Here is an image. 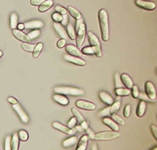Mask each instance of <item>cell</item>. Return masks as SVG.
<instances>
[{
  "label": "cell",
  "mask_w": 157,
  "mask_h": 150,
  "mask_svg": "<svg viewBox=\"0 0 157 150\" xmlns=\"http://www.w3.org/2000/svg\"><path fill=\"white\" fill-rule=\"evenodd\" d=\"M98 19L102 39L104 42H107L109 39V18L108 14L104 9L99 10Z\"/></svg>",
  "instance_id": "6da1fadb"
},
{
  "label": "cell",
  "mask_w": 157,
  "mask_h": 150,
  "mask_svg": "<svg viewBox=\"0 0 157 150\" xmlns=\"http://www.w3.org/2000/svg\"><path fill=\"white\" fill-rule=\"evenodd\" d=\"M54 92L57 94L71 96H81L84 94L82 89L70 86H58L55 87Z\"/></svg>",
  "instance_id": "7a4b0ae2"
},
{
  "label": "cell",
  "mask_w": 157,
  "mask_h": 150,
  "mask_svg": "<svg viewBox=\"0 0 157 150\" xmlns=\"http://www.w3.org/2000/svg\"><path fill=\"white\" fill-rule=\"evenodd\" d=\"M120 133L114 131H104L94 133L91 140L97 141H109L114 140L120 136Z\"/></svg>",
  "instance_id": "3957f363"
},
{
  "label": "cell",
  "mask_w": 157,
  "mask_h": 150,
  "mask_svg": "<svg viewBox=\"0 0 157 150\" xmlns=\"http://www.w3.org/2000/svg\"><path fill=\"white\" fill-rule=\"evenodd\" d=\"M88 38L90 46L93 48L94 50V55L97 57H101L102 56L101 48L99 38L91 31L88 33Z\"/></svg>",
  "instance_id": "277c9868"
},
{
  "label": "cell",
  "mask_w": 157,
  "mask_h": 150,
  "mask_svg": "<svg viewBox=\"0 0 157 150\" xmlns=\"http://www.w3.org/2000/svg\"><path fill=\"white\" fill-rule=\"evenodd\" d=\"M76 33V45L78 48H80L84 43L86 37V27L84 22L81 25Z\"/></svg>",
  "instance_id": "5b68a950"
},
{
  "label": "cell",
  "mask_w": 157,
  "mask_h": 150,
  "mask_svg": "<svg viewBox=\"0 0 157 150\" xmlns=\"http://www.w3.org/2000/svg\"><path fill=\"white\" fill-rule=\"evenodd\" d=\"M145 94L150 100L155 101L156 98V88L153 84L150 81L146 82L145 85Z\"/></svg>",
  "instance_id": "8992f818"
},
{
  "label": "cell",
  "mask_w": 157,
  "mask_h": 150,
  "mask_svg": "<svg viewBox=\"0 0 157 150\" xmlns=\"http://www.w3.org/2000/svg\"><path fill=\"white\" fill-rule=\"evenodd\" d=\"M75 105L78 108L89 111L94 110L96 108V106L94 103L83 100H78L76 101Z\"/></svg>",
  "instance_id": "52a82bcc"
},
{
  "label": "cell",
  "mask_w": 157,
  "mask_h": 150,
  "mask_svg": "<svg viewBox=\"0 0 157 150\" xmlns=\"http://www.w3.org/2000/svg\"><path fill=\"white\" fill-rule=\"evenodd\" d=\"M135 3L138 7L147 10H153L156 8V4L152 2L145 0H136Z\"/></svg>",
  "instance_id": "ba28073f"
},
{
  "label": "cell",
  "mask_w": 157,
  "mask_h": 150,
  "mask_svg": "<svg viewBox=\"0 0 157 150\" xmlns=\"http://www.w3.org/2000/svg\"><path fill=\"white\" fill-rule=\"evenodd\" d=\"M53 126L55 128L65 134L69 135H73L76 133L74 129L70 128L65 125L58 121H55L53 123Z\"/></svg>",
  "instance_id": "9c48e42d"
},
{
  "label": "cell",
  "mask_w": 157,
  "mask_h": 150,
  "mask_svg": "<svg viewBox=\"0 0 157 150\" xmlns=\"http://www.w3.org/2000/svg\"><path fill=\"white\" fill-rule=\"evenodd\" d=\"M12 107L16 111L23 122L25 123H27L29 122V118L28 115L19 104L13 105Z\"/></svg>",
  "instance_id": "30bf717a"
},
{
  "label": "cell",
  "mask_w": 157,
  "mask_h": 150,
  "mask_svg": "<svg viewBox=\"0 0 157 150\" xmlns=\"http://www.w3.org/2000/svg\"><path fill=\"white\" fill-rule=\"evenodd\" d=\"M64 58L65 60L67 61L68 62L78 66H84L86 65V61L79 57H74L68 54V55H65Z\"/></svg>",
  "instance_id": "8fae6325"
},
{
  "label": "cell",
  "mask_w": 157,
  "mask_h": 150,
  "mask_svg": "<svg viewBox=\"0 0 157 150\" xmlns=\"http://www.w3.org/2000/svg\"><path fill=\"white\" fill-rule=\"evenodd\" d=\"M25 28L26 29H38L44 26V23L40 20H33L26 22L24 24Z\"/></svg>",
  "instance_id": "7c38bea8"
},
{
  "label": "cell",
  "mask_w": 157,
  "mask_h": 150,
  "mask_svg": "<svg viewBox=\"0 0 157 150\" xmlns=\"http://www.w3.org/2000/svg\"><path fill=\"white\" fill-rule=\"evenodd\" d=\"M99 97L102 102L108 105H111L114 102L113 98L111 95L105 91H101L99 93Z\"/></svg>",
  "instance_id": "4fadbf2b"
},
{
  "label": "cell",
  "mask_w": 157,
  "mask_h": 150,
  "mask_svg": "<svg viewBox=\"0 0 157 150\" xmlns=\"http://www.w3.org/2000/svg\"><path fill=\"white\" fill-rule=\"evenodd\" d=\"M13 34L18 40L24 43H30L31 40L25 33L17 29H13L12 31Z\"/></svg>",
  "instance_id": "5bb4252c"
},
{
  "label": "cell",
  "mask_w": 157,
  "mask_h": 150,
  "mask_svg": "<svg viewBox=\"0 0 157 150\" xmlns=\"http://www.w3.org/2000/svg\"><path fill=\"white\" fill-rule=\"evenodd\" d=\"M89 137L86 134L82 135L77 144L76 150H86L88 146Z\"/></svg>",
  "instance_id": "9a60e30c"
},
{
  "label": "cell",
  "mask_w": 157,
  "mask_h": 150,
  "mask_svg": "<svg viewBox=\"0 0 157 150\" xmlns=\"http://www.w3.org/2000/svg\"><path fill=\"white\" fill-rule=\"evenodd\" d=\"M102 121L105 125L108 126L112 130L114 131H118L119 130V127L118 124L109 117L103 118Z\"/></svg>",
  "instance_id": "2e32d148"
},
{
  "label": "cell",
  "mask_w": 157,
  "mask_h": 150,
  "mask_svg": "<svg viewBox=\"0 0 157 150\" xmlns=\"http://www.w3.org/2000/svg\"><path fill=\"white\" fill-rule=\"evenodd\" d=\"M66 51L68 55L74 57H81L82 56V53L77 47L74 45H68L66 46Z\"/></svg>",
  "instance_id": "e0dca14e"
},
{
  "label": "cell",
  "mask_w": 157,
  "mask_h": 150,
  "mask_svg": "<svg viewBox=\"0 0 157 150\" xmlns=\"http://www.w3.org/2000/svg\"><path fill=\"white\" fill-rule=\"evenodd\" d=\"M120 78L122 83L126 88L128 89L132 88L134 85L133 81L128 74L125 73H122L120 75Z\"/></svg>",
  "instance_id": "ac0fdd59"
},
{
  "label": "cell",
  "mask_w": 157,
  "mask_h": 150,
  "mask_svg": "<svg viewBox=\"0 0 157 150\" xmlns=\"http://www.w3.org/2000/svg\"><path fill=\"white\" fill-rule=\"evenodd\" d=\"M54 27L58 34L61 38L65 39L67 38V31L65 30V28L61 24L55 22L54 24Z\"/></svg>",
  "instance_id": "d6986e66"
},
{
  "label": "cell",
  "mask_w": 157,
  "mask_h": 150,
  "mask_svg": "<svg viewBox=\"0 0 157 150\" xmlns=\"http://www.w3.org/2000/svg\"><path fill=\"white\" fill-rule=\"evenodd\" d=\"M77 141H78V137L75 135H72L64 140L62 143V145L64 148H70L75 145Z\"/></svg>",
  "instance_id": "ffe728a7"
},
{
  "label": "cell",
  "mask_w": 157,
  "mask_h": 150,
  "mask_svg": "<svg viewBox=\"0 0 157 150\" xmlns=\"http://www.w3.org/2000/svg\"><path fill=\"white\" fill-rule=\"evenodd\" d=\"M53 99L59 105L67 106L69 104V99L65 96L59 94H57L53 96Z\"/></svg>",
  "instance_id": "44dd1931"
},
{
  "label": "cell",
  "mask_w": 157,
  "mask_h": 150,
  "mask_svg": "<svg viewBox=\"0 0 157 150\" xmlns=\"http://www.w3.org/2000/svg\"><path fill=\"white\" fill-rule=\"evenodd\" d=\"M146 103L144 101H140L137 107L136 111V116L139 117H142L143 116L145 112H146Z\"/></svg>",
  "instance_id": "7402d4cb"
},
{
  "label": "cell",
  "mask_w": 157,
  "mask_h": 150,
  "mask_svg": "<svg viewBox=\"0 0 157 150\" xmlns=\"http://www.w3.org/2000/svg\"><path fill=\"white\" fill-rule=\"evenodd\" d=\"M53 5L54 2L52 0H46L38 7V11L41 13L45 12L51 9Z\"/></svg>",
  "instance_id": "603a6c76"
},
{
  "label": "cell",
  "mask_w": 157,
  "mask_h": 150,
  "mask_svg": "<svg viewBox=\"0 0 157 150\" xmlns=\"http://www.w3.org/2000/svg\"><path fill=\"white\" fill-rule=\"evenodd\" d=\"M67 11L71 17L76 20H79L82 18V14L76 8L69 6L67 7Z\"/></svg>",
  "instance_id": "cb8c5ba5"
},
{
  "label": "cell",
  "mask_w": 157,
  "mask_h": 150,
  "mask_svg": "<svg viewBox=\"0 0 157 150\" xmlns=\"http://www.w3.org/2000/svg\"><path fill=\"white\" fill-rule=\"evenodd\" d=\"M67 26V33L68 36L71 40H75L76 37V33L75 28L73 27L71 23L68 24Z\"/></svg>",
  "instance_id": "d4e9b609"
},
{
  "label": "cell",
  "mask_w": 157,
  "mask_h": 150,
  "mask_svg": "<svg viewBox=\"0 0 157 150\" xmlns=\"http://www.w3.org/2000/svg\"><path fill=\"white\" fill-rule=\"evenodd\" d=\"M19 144H20V139L18 134L15 132L11 138V150H18Z\"/></svg>",
  "instance_id": "484cf974"
},
{
  "label": "cell",
  "mask_w": 157,
  "mask_h": 150,
  "mask_svg": "<svg viewBox=\"0 0 157 150\" xmlns=\"http://www.w3.org/2000/svg\"><path fill=\"white\" fill-rule=\"evenodd\" d=\"M115 92L116 95L119 97L127 96L131 94V91L130 89L124 88V87L116 88Z\"/></svg>",
  "instance_id": "4316f807"
},
{
  "label": "cell",
  "mask_w": 157,
  "mask_h": 150,
  "mask_svg": "<svg viewBox=\"0 0 157 150\" xmlns=\"http://www.w3.org/2000/svg\"><path fill=\"white\" fill-rule=\"evenodd\" d=\"M18 17L16 13L12 14L10 18V27L13 30L15 29L18 26Z\"/></svg>",
  "instance_id": "83f0119b"
},
{
  "label": "cell",
  "mask_w": 157,
  "mask_h": 150,
  "mask_svg": "<svg viewBox=\"0 0 157 150\" xmlns=\"http://www.w3.org/2000/svg\"><path fill=\"white\" fill-rule=\"evenodd\" d=\"M71 111L73 115H74V117L77 120V121H78L79 123H81L85 120L82 115L79 112L78 109H76L75 108H72Z\"/></svg>",
  "instance_id": "f1b7e54d"
},
{
  "label": "cell",
  "mask_w": 157,
  "mask_h": 150,
  "mask_svg": "<svg viewBox=\"0 0 157 150\" xmlns=\"http://www.w3.org/2000/svg\"><path fill=\"white\" fill-rule=\"evenodd\" d=\"M121 102L117 101L114 102L110 106V110L111 115L116 114L117 112L118 111L121 107Z\"/></svg>",
  "instance_id": "f546056e"
},
{
  "label": "cell",
  "mask_w": 157,
  "mask_h": 150,
  "mask_svg": "<svg viewBox=\"0 0 157 150\" xmlns=\"http://www.w3.org/2000/svg\"><path fill=\"white\" fill-rule=\"evenodd\" d=\"M43 44L41 42L38 43L35 47L33 51V56L34 58H37L40 55L43 48Z\"/></svg>",
  "instance_id": "4dcf8cb0"
},
{
  "label": "cell",
  "mask_w": 157,
  "mask_h": 150,
  "mask_svg": "<svg viewBox=\"0 0 157 150\" xmlns=\"http://www.w3.org/2000/svg\"><path fill=\"white\" fill-rule=\"evenodd\" d=\"M115 86L116 88H122L124 87V85L122 83L120 78V75L118 73H115L114 75Z\"/></svg>",
  "instance_id": "1f68e13d"
},
{
  "label": "cell",
  "mask_w": 157,
  "mask_h": 150,
  "mask_svg": "<svg viewBox=\"0 0 157 150\" xmlns=\"http://www.w3.org/2000/svg\"><path fill=\"white\" fill-rule=\"evenodd\" d=\"M111 117H112V119L117 124H119L121 126H124V125L125 121L124 120L117 114H112L111 115Z\"/></svg>",
  "instance_id": "d6a6232c"
},
{
  "label": "cell",
  "mask_w": 157,
  "mask_h": 150,
  "mask_svg": "<svg viewBox=\"0 0 157 150\" xmlns=\"http://www.w3.org/2000/svg\"><path fill=\"white\" fill-rule=\"evenodd\" d=\"M35 46V45H32L29 43H24L22 44L21 46L23 50L27 52H33Z\"/></svg>",
  "instance_id": "836d02e7"
},
{
  "label": "cell",
  "mask_w": 157,
  "mask_h": 150,
  "mask_svg": "<svg viewBox=\"0 0 157 150\" xmlns=\"http://www.w3.org/2000/svg\"><path fill=\"white\" fill-rule=\"evenodd\" d=\"M40 34H41V32L40 30L36 29V30H33L29 33L27 35V36L29 38V39L32 41V40L36 39L40 35Z\"/></svg>",
  "instance_id": "e575fe53"
},
{
  "label": "cell",
  "mask_w": 157,
  "mask_h": 150,
  "mask_svg": "<svg viewBox=\"0 0 157 150\" xmlns=\"http://www.w3.org/2000/svg\"><path fill=\"white\" fill-rule=\"evenodd\" d=\"M99 115L100 117L103 118L108 117L110 115H111V113H110V106L107 107L101 110L99 112Z\"/></svg>",
  "instance_id": "d590c367"
},
{
  "label": "cell",
  "mask_w": 157,
  "mask_h": 150,
  "mask_svg": "<svg viewBox=\"0 0 157 150\" xmlns=\"http://www.w3.org/2000/svg\"><path fill=\"white\" fill-rule=\"evenodd\" d=\"M81 53L84 55H94V51L93 49L90 46H85L82 49Z\"/></svg>",
  "instance_id": "8d00e7d4"
},
{
  "label": "cell",
  "mask_w": 157,
  "mask_h": 150,
  "mask_svg": "<svg viewBox=\"0 0 157 150\" xmlns=\"http://www.w3.org/2000/svg\"><path fill=\"white\" fill-rule=\"evenodd\" d=\"M19 139L23 141H26L29 138L28 132L25 130H21L18 132Z\"/></svg>",
  "instance_id": "74e56055"
},
{
  "label": "cell",
  "mask_w": 157,
  "mask_h": 150,
  "mask_svg": "<svg viewBox=\"0 0 157 150\" xmlns=\"http://www.w3.org/2000/svg\"><path fill=\"white\" fill-rule=\"evenodd\" d=\"M52 20L55 23H60L62 22L63 17L62 15L58 13L55 12L52 15Z\"/></svg>",
  "instance_id": "f35d334b"
},
{
  "label": "cell",
  "mask_w": 157,
  "mask_h": 150,
  "mask_svg": "<svg viewBox=\"0 0 157 150\" xmlns=\"http://www.w3.org/2000/svg\"><path fill=\"white\" fill-rule=\"evenodd\" d=\"M55 10H56V12L62 15L67 14V9H65L62 6H59V5H57L55 7Z\"/></svg>",
  "instance_id": "ab89813d"
},
{
  "label": "cell",
  "mask_w": 157,
  "mask_h": 150,
  "mask_svg": "<svg viewBox=\"0 0 157 150\" xmlns=\"http://www.w3.org/2000/svg\"><path fill=\"white\" fill-rule=\"evenodd\" d=\"M5 150H11V137L7 136L5 139Z\"/></svg>",
  "instance_id": "60d3db41"
},
{
  "label": "cell",
  "mask_w": 157,
  "mask_h": 150,
  "mask_svg": "<svg viewBox=\"0 0 157 150\" xmlns=\"http://www.w3.org/2000/svg\"><path fill=\"white\" fill-rule=\"evenodd\" d=\"M131 106L129 105H127L125 106L124 109V112H123V115H124V117H129L131 113Z\"/></svg>",
  "instance_id": "b9f144b4"
},
{
  "label": "cell",
  "mask_w": 157,
  "mask_h": 150,
  "mask_svg": "<svg viewBox=\"0 0 157 150\" xmlns=\"http://www.w3.org/2000/svg\"><path fill=\"white\" fill-rule=\"evenodd\" d=\"M138 98L140 99V100H141V101H145V102H146H146H154V101L150 100V99L148 98V97L147 96V95L145 94V93H139Z\"/></svg>",
  "instance_id": "7bdbcfd3"
},
{
  "label": "cell",
  "mask_w": 157,
  "mask_h": 150,
  "mask_svg": "<svg viewBox=\"0 0 157 150\" xmlns=\"http://www.w3.org/2000/svg\"><path fill=\"white\" fill-rule=\"evenodd\" d=\"M131 89V93L133 97L135 98H138L140 92L139 91V89L137 86L136 85H133V87H132Z\"/></svg>",
  "instance_id": "ee69618b"
},
{
  "label": "cell",
  "mask_w": 157,
  "mask_h": 150,
  "mask_svg": "<svg viewBox=\"0 0 157 150\" xmlns=\"http://www.w3.org/2000/svg\"><path fill=\"white\" fill-rule=\"evenodd\" d=\"M77 120L75 117H72L69 120L68 122V127L72 129L76 126L77 124Z\"/></svg>",
  "instance_id": "f6af8a7d"
},
{
  "label": "cell",
  "mask_w": 157,
  "mask_h": 150,
  "mask_svg": "<svg viewBox=\"0 0 157 150\" xmlns=\"http://www.w3.org/2000/svg\"><path fill=\"white\" fill-rule=\"evenodd\" d=\"M150 130L152 136L155 140L157 139V128L154 124H151L150 125Z\"/></svg>",
  "instance_id": "bcb514c9"
},
{
  "label": "cell",
  "mask_w": 157,
  "mask_h": 150,
  "mask_svg": "<svg viewBox=\"0 0 157 150\" xmlns=\"http://www.w3.org/2000/svg\"><path fill=\"white\" fill-rule=\"evenodd\" d=\"M67 44V40L64 38H61L59 39L57 43V46L59 49L63 48V47L66 46Z\"/></svg>",
  "instance_id": "7dc6e473"
},
{
  "label": "cell",
  "mask_w": 157,
  "mask_h": 150,
  "mask_svg": "<svg viewBox=\"0 0 157 150\" xmlns=\"http://www.w3.org/2000/svg\"><path fill=\"white\" fill-rule=\"evenodd\" d=\"M46 1V0H31L30 3L33 6H40Z\"/></svg>",
  "instance_id": "c3c4849f"
},
{
  "label": "cell",
  "mask_w": 157,
  "mask_h": 150,
  "mask_svg": "<svg viewBox=\"0 0 157 150\" xmlns=\"http://www.w3.org/2000/svg\"><path fill=\"white\" fill-rule=\"evenodd\" d=\"M62 17H63V19H62V22L60 23L63 26H67L68 24V16L67 14H66L62 15Z\"/></svg>",
  "instance_id": "681fc988"
},
{
  "label": "cell",
  "mask_w": 157,
  "mask_h": 150,
  "mask_svg": "<svg viewBox=\"0 0 157 150\" xmlns=\"http://www.w3.org/2000/svg\"><path fill=\"white\" fill-rule=\"evenodd\" d=\"M85 131H86L88 137H89L90 139H91L93 137L94 135V133H95V132H94L90 128H89V127L87 129L85 130Z\"/></svg>",
  "instance_id": "f907efd6"
},
{
  "label": "cell",
  "mask_w": 157,
  "mask_h": 150,
  "mask_svg": "<svg viewBox=\"0 0 157 150\" xmlns=\"http://www.w3.org/2000/svg\"><path fill=\"white\" fill-rule=\"evenodd\" d=\"M84 23V21H83V19L82 18H80V19H79V20H77L76 22V25H75V31H76V32H77V30L78 29L79 26H80L82 24Z\"/></svg>",
  "instance_id": "816d5d0a"
},
{
  "label": "cell",
  "mask_w": 157,
  "mask_h": 150,
  "mask_svg": "<svg viewBox=\"0 0 157 150\" xmlns=\"http://www.w3.org/2000/svg\"><path fill=\"white\" fill-rule=\"evenodd\" d=\"M76 132H82L84 131V129L82 128V127H81L80 125L76 126L74 128H73Z\"/></svg>",
  "instance_id": "f5cc1de1"
},
{
  "label": "cell",
  "mask_w": 157,
  "mask_h": 150,
  "mask_svg": "<svg viewBox=\"0 0 157 150\" xmlns=\"http://www.w3.org/2000/svg\"><path fill=\"white\" fill-rule=\"evenodd\" d=\"M80 125L81 126V127H82V128L84 129V131H85V130L87 129L89 127L88 123H87V121L85 120H84V121H82V122H81Z\"/></svg>",
  "instance_id": "db71d44e"
},
{
  "label": "cell",
  "mask_w": 157,
  "mask_h": 150,
  "mask_svg": "<svg viewBox=\"0 0 157 150\" xmlns=\"http://www.w3.org/2000/svg\"><path fill=\"white\" fill-rule=\"evenodd\" d=\"M8 101L10 102V104L12 105H15V104H18V101L15 98L13 97H10L8 98Z\"/></svg>",
  "instance_id": "11a10c76"
},
{
  "label": "cell",
  "mask_w": 157,
  "mask_h": 150,
  "mask_svg": "<svg viewBox=\"0 0 157 150\" xmlns=\"http://www.w3.org/2000/svg\"><path fill=\"white\" fill-rule=\"evenodd\" d=\"M17 28H18V30H20V31H22L25 29V26L24 24L20 23L17 26Z\"/></svg>",
  "instance_id": "9f6ffc18"
},
{
  "label": "cell",
  "mask_w": 157,
  "mask_h": 150,
  "mask_svg": "<svg viewBox=\"0 0 157 150\" xmlns=\"http://www.w3.org/2000/svg\"><path fill=\"white\" fill-rule=\"evenodd\" d=\"M91 150H99L98 146L95 143H94L92 145Z\"/></svg>",
  "instance_id": "6f0895ef"
},
{
  "label": "cell",
  "mask_w": 157,
  "mask_h": 150,
  "mask_svg": "<svg viewBox=\"0 0 157 150\" xmlns=\"http://www.w3.org/2000/svg\"><path fill=\"white\" fill-rule=\"evenodd\" d=\"M2 55H3V52L1 50H0V58L2 57Z\"/></svg>",
  "instance_id": "680465c9"
},
{
  "label": "cell",
  "mask_w": 157,
  "mask_h": 150,
  "mask_svg": "<svg viewBox=\"0 0 157 150\" xmlns=\"http://www.w3.org/2000/svg\"><path fill=\"white\" fill-rule=\"evenodd\" d=\"M150 150H157V146H154V147H153V148H151V149Z\"/></svg>",
  "instance_id": "91938a15"
}]
</instances>
